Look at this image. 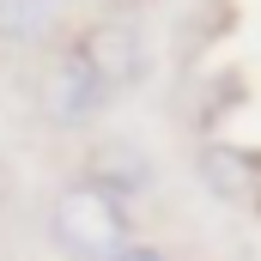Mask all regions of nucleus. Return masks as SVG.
<instances>
[{"label": "nucleus", "instance_id": "obj_1", "mask_svg": "<svg viewBox=\"0 0 261 261\" xmlns=\"http://www.w3.org/2000/svg\"><path fill=\"white\" fill-rule=\"evenodd\" d=\"M49 237L67 261H110L116 249L134 243V213L128 200L103 195L97 182H73L49 206Z\"/></svg>", "mask_w": 261, "mask_h": 261}, {"label": "nucleus", "instance_id": "obj_2", "mask_svg": "<svg viewBox=\"0 0 261 261\" xmlns=\"http://www.w3.org/2000/svg\"><path fill=\"white\" fill-rule=\"evenodd\" d=\"M73 55L91 67V79L110 97H122V91H134V85L152 79V43H146V31L134 18H91L73 37Z\"/></svg>", "mask_w": 261, "mask_h": 261}, {"label": "nucleus", "instance_id": "obj_3", "mask_svg": "<svg viewBox=\"0 0 261 261\" xmlns=\"http://www.w3.org/2000/svg\"><path fill=\"white\" fill-rule=\"evenodd\" d=\"M37 103H43V122H49V128L79 134V128H91V122L103 116L110 91L91 79V67L67 49V55H55V61L43 67V79H37Z\"/></svg>", "mask_w": 261, "mask_h": 261}, {"label": "nucleus", "instance_id": "obj_4", "mask_svg": "<svg viewBox=\"0 0 261 261\" xmlns=\"http://www.w3.org/2000/svg\"><path fill=\"white\" fill-rule=\"evenodd\" d=\"M85 182H97L103 195H116V200L134 206V200L158 182V170H152V158L140 146H128V140H97L91 158H85Z\"/></svg>", "mask_w": 261, "mask_h": 261}, {"label": "nucleus", "instance_id": "obj_5", "mask_svg": "<svg viewBox=\"0 0 261 261\" xmlns=\"http://www.w3.org/2000/svg\"><path fill=\"white\" fill-rule=\"evenodd\" d=\"M200 182H206L219 200H249L255 182H261V164H255V152L213 140V146H200Z\"/></svg>", "mask_w": 261, "mask_h": 261}, {"label": "nucleus", "instance_id": "obj_6", "mask_svg": "<svg viewBox=\"0 0 261 261\" xmlns=\"http://www.w3.org/2000/svg\"><path fill=\"white\" fill-rule=\"evenodd\" d=\"M61 18V0H0V43H43Z\"/></svg>", "mask_w": 261, "mask_h": 261}, {"label": "nucleus", "instance_id": "obj_7", "mask_svg": "<svg viewBox=\"0 0 261 261\" xmlns=\"http://www.w3.org/2000/svg\"><path fill=\"white\" fill-rule=\"evenodd\" d=\"M110 261H170V255H164L158 243H140V237H134L128 249H116V255H110Z\"/></svg>", "mask_w": 261, "mask_h": 261}, {"label": "nucleus", "instance_id": "obj_8", "mask_svg": "<svg viewBox=\"0 0 261 261\" xmlns=\"http://www.w3.org/2000/svg\"><path fill=\"white\" fill-rule=\"evenodd\" d=\"M103 6H122V12H134V6H152V0H103Z\"/></svg>", "mask_w": 261, "mask_h": 261}]
</instances>
